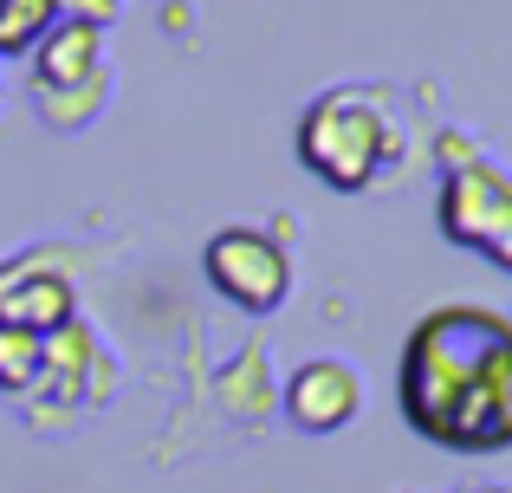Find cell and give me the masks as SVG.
Listing matches in <instances>:
<instances>
[{
	"label": "cell",
	"mask_w": 512,
	"mask_h": 493,
	"mask_svg": "<svg viewBox=\"0 0 512 493\" xmlns=\"http://www.w3.org/2000/svg\"><path fill=\"white\" fill-rule=\"evenodd\" d=\"M396 403L422 442L448 455L512 448V318L487 305H435L396 364Z\"/></svg>",
	"instance_id": "obj_1"
},
{
	"label": "cell",
	"mask_w": 512,
	"mask_h": 493,
	"mask_svg": "<svg viewBox=\"0 0 512 493\" xmlns=\"http://www.w3.org/2000/svg\"><path fill=\"white\" fill-rule=\"evenodd\" d=\"M396 156V124L383 111V91L376 85H338L325 98L305 104L299 117V163L312 169L325 189L357 195Z\"/></svg>",
	"instance_id": "obj_2"
},
{
	"label": "cell",
	"mask_w": 512,
	"mask_h": 493,
	"mask_svg": "<svg viewBox=\"0 0 512 493\" xmlns=\"http://www.w3.org/2000/svg\"><path fill=\"white\" fill-rule=\"evenodd\" d=\"M441 234L512 273V176L506 169H493L487 156L448 169V182H441Z\"/></svg>",
	"instance_id": "obj_3"
},
{
	"label": "cell",
	"mask_w": 512,
	"mask_h": 493,
	"mask_svg": "<svg viewBox=\"0 0 512 493\" xmlns=\"http://www.w3.org/2000/svg\"><path fill=\"white\" fill-rule=\"evenodd\" d=\"M201 266H208V286L221 292L227 305H240L247 318H266L286 305L292 292V260L273 234L260 228H221L208 247H201Z\"/></svg>",
	"instance_id": "obj_4"
},
{
	"label": "cell",
	"mask_w": 512,
	"mask_h": 493,
	"mask_svg": "<svg viewBox=\"0 0 512 493\" xmlns=\"http://www.w3.org/2000/svg\"><path fill=\"white\" fill-rule=\"evenodd\" d=\"M279 403H286V422L299 435H338L363 416V377L344 357H305L286 377Z\"/></svg>",
	"instance_id": "obj_5"
},
{
	"label": "cell",
	"mask_w": 512,
	"mask_h": 493,
	"mask_svg": "<svg viewBox=\"0 0 512 493\" xmlns=\"http://www.w3.org/2000/svg\"><path fill=\"white\" fill-rule=\"evenodd\" d=\"M104 78V26L98 20H59L33 46V91H78Z\"/></svg>",
	"instance_id": "obj_6"
},
{
	"label": "cell",
	"mask_w": 512,
	"mask_h": 493,
	"mask_svg": "<svg viewBox=\"0 0 512 493\" xmlns=\"http://www.w3.org/2000/svg\"><path fill=\"white\" fill-rule=\"evenodd\" d=\"M0 325L33 331V338H52V331L72 325V286L65 279H26V286H0Z\"/></svg>",
	"instance_id": "obj_7"
},
{
	"label": "cell",
	"mask_w": 512,
	"mask_h": 493,
	"mask_svg": "<svg viewBox=\"0 0 512 493\" xmlns=\"http://www.w3.org/2000/svg\"><path fill=\"white\" fill-rule=\"evenodd\" d=\"M59 0H0V59H20L59 26Z\"/></svg>",
	"instance_id": "obj_8"
},
{
	"label": "cell",
	"mask_w": 512,
	"mask_h": 493,
	"mask_svg": "<svg viewBox=\"0 0 512 493\" xmlns=\"http://www.w3.org/2000/svg\"><path fill=\"white\" fill-rule=\"evenodd\" d=\"M104 98H111V85L104 78H91V85H78V91H33V111L46 117V130H85L91 117L104 111Z\"/></svg>",
	"instance_id": "obj_9"
},
{
	"label": "cell",
	"mask_w": 512,
	"mask_h": 493,
	"mask_svg": "<svg viewBox=\"0 0 512 493\" xmlns=\"http://www.w3.org/2000/svg\"><path fill=\"white\" fill-rule=\"evenodd\" d=\"M39 357H46V338L0 325V390L26 396V390H33V377H39Z\"/></svg>",
	"instance_id": "obj_10"
},
{
	"label": "cell",
	"mask_w": 512,
	"mask_h": 493,
	"mask_svg": "<svg viewBox=\"0 0 512 493\" xmlns=\"http://www.w3.org/2000/svg\"><path fill=\"white\" fill-rule=\"evenodd\" d=\"M124 7V0H59V13L65 20H98V26H111V13Z\"/></svg>",
	"instance_id": "obj_11"
},
{
	"label": "cell",
	"mask_w": 512,
	"mask_h": 493,
	"mask_svg": "<svg viewBox=\"0 0 512 493\" xmlns=\"http://www.w3.org/2000/svg\"><path fill=\"white\" fill-rule=\"evenodd\" d=\"M461 493H500V487H461Z\"/></svg>",
	"instance_id": "obj_12"
},
{
	"label": "cell",
	"mask_w": 512,
	"mask_h": 493,
	"mask_svg": "<svg viewBox=\"0 0 512 493\" xmlns=\"http://www.w3.org/2000/svg\"><path fill=\"white\" fill-rule=\"evenodd\" d=\"M500 493H512V487H500Z\"/></svg>",
	"instance_id": "obj_13"
}]
</instances>
